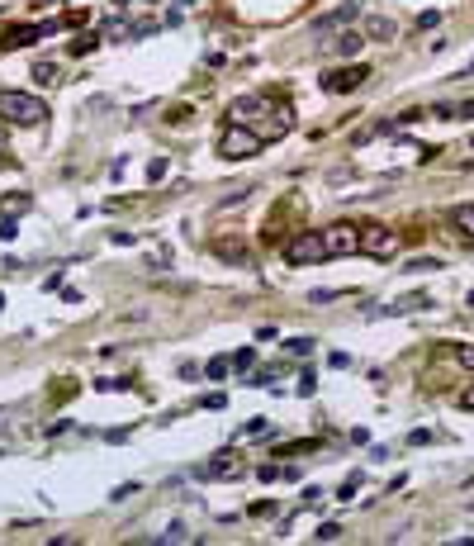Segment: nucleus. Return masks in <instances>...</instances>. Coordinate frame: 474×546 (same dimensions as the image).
I'll use <instances>...</instances> for the list:
<instances>
[{"mask_svg": "<svg viewBox=\"0 0 474 546\" xmlns=\"http://www.w3.org/2000/svg\"><path fill=\"white\" fill-rule=\"evenodd\" d=\"M436 24H441V10H422V15H418V29H422V33H427V29H436Z\"/></svg>", "mask_w": 474, "mask_h": 546, "instance_id": "nucleus-21", "label": "nucleus"}, {"mask_svg": "<svg viewBox=\"0 0 474 546\" xmlns=\"http://www.w3.org/2000/svg\"><path fill=\"white\" fill-rule=\"evenodd\" d=\"M290 352H294V356H309V352H313V337H294Z\"/></svg>", "mask_w": 474, "mask_h": 546, "instance_id": "nucleus-26", "label": "nucleus"}, {"mask_svg": "<svg viewBox=\"0 0 474 546\" xmlns=\"http://www.w3.org/2000/svg\"><path fill=\"white\" fill-rule=\"evenodd\" d=\"M218 257H228V262H242V257H247V247H242V243H228V238H223V243H218Z\"/></svg>", "mask_w": 474, "mask_h": 546, "instance_id": "nucleus-18", "label": "nucleus"}, {"mask_svg": "<svg viewBox=\"0 0 474 546\" xmlns=\"http://www.w3.org/2000/svg\"><path fill=\"white\" fill-rule=\"evenodd\" d=\"M366 77H370L366 67L351 62V67H337V72H322V90H327V95H346V90H361Z\"/></svg>", "mask_w": 474, "mask_h": 546, "instance_id": "nucleus-6", "label": "nucleus"}, {"mask_svg": "<svg viewBox=\"0 0 474 546\" xmlns=\"http://www.w3.org/2000/svg\"><path fill=\"white\" fill-rule=\"evenodd\" d=\"M0 119L19 124V129H33V124L48 119V105L38 95H24V90H0Z\"/></svg>", "mask_w": 474, "mask_h": 546, "instance_id": "nucleus-1", "label": "nucleus"}, {"mask_svg": "<svg viewBox=\"0 0 474 546\" xmlns=\"http://www.w3.org/2000/svg\"><path fill=\"white\" fill-rule=\"evenodd\" d=\"M322 243H327V257H356L361 252V223H327Z\"/></svg>", "mask_w": 474, "mask_h": 546, "instance_id": "nucleus-4", "label": "nucleus"}, {"mask_svg": "<svg viewBox=\"0 0 474 546\" xmlns=\"http://www.w3.org/2000/svg\"><path fill=\"white\" fill-rule=\"evenodd\" d=\"M356 15H361V5H356V0H346V5H337V10H327L322 19H313V38H322V43H327L332 33L351 29V19H356Z\"/></svg>", "mask_w": 474, "mask_h": 546, "instance_id": "nucleus-7", "label": "nucleus"}, {"mask_svg": "<svg viewBox=\"0 0 474 546\" xmlns=\"http://www.w3.org/2000/svg\"><path fill=\"white\" fill-rule=\"evenodd\" d=\"M161 542H190V532H185L181 522H171V527H166V532H161Z\"/></svg>", "mask_w": 474, "mask_h": 546, "instance_id": "nucleus-25", "label": "nucleus"}, {"mask_svg": "<svg viewBox=\"0 0 474 546\" xmlns=\"http://www.w3.org/2000/svg\"><path fill=\"white\" fill-rule=\"evenodd\" d=\"M436 266H441L436 257H413V262H408V271H436Z\"/></svg>", "mask_w": 474, "mask_h": 546, "instance_id": "nucleus-24", "label": "nucleus"}, {"mask_svg": "<svg viewBox=\"0 0 474 546\" xmlns=\"http://www.w3.org/2000/svg\"><path fill=\"white\" fill-rule=\"evenodd\" d=\"M5 143H10V134H5V124H0V147H5Z\"/></svg>", "mask_w": 474, "mask_h": 546, "instance_id": "nucleus-33", "label": "nucleus"}, {"mask_svg": "<svg viewBox=\"0 0 474 546\" xmlns=\"http://www.w3.org/2000/svg\"><path fill=\"white\" fill-rule=\"evenodd\" d=\"M408 442H413V447H422V442H432V433H427V428H413V433H408Z\"/></svg>", "mask_w": 474, "mask_h": 546, "instance_id": "nucleus-31", "label": "nucleus"}, {"mask_svg": "<svg viewBox=\"0 0 474 546\" xmlns=\"http://www.w3.org/2000/svg\"><path fill=\"white\" fill-rule=\"evenodd\" d=\"M228 361H233V371L242 376V371H252V366H256V352H252V347H242V352H233Z\"/></svg>", "mask_w": 474, "mask_h": 546, "instance_id": "nucleus-15", "label": "nucleus"}, {"mask_svg": "<svg viewBox=\"0 0 474 546\" xmlns=\"http://www.w3.org/2000/svg\"><path fill=\"white\" fill-rule=\"evenodd\" d=\"M361 490V475H346L342 480V490H337V499H346V504H351V494Z\"/></svg>", "mask_w": 474, "mask_h": 546, "instance_id": "nucleus-22", "label": "nucleus"}, {"mask_svg": "<svg viewBox=\"0 0 474 546\" xmlns=\"http://www.w3.org/2000/svg\"><path fill=\"white\" fill-rule=\"evenodd\" d=\"M233 470H237V456H233V451H218L199 475H204V480H223V475H233Z\"/></svg>", "mask_w": 474, "mask_h": 546, "instance_id": "nucleus-12", "label": "nucleus"}, {"mask_svg": "<svg viewBox=\"0 0 474 546\" xmlns=\"http://www.w3.org/2000/svg\"><path fill=\"white\" fill-rule=\"evenodd\" d=\"M24 209H28V195H15V200H5V218L24 214Z\"/></svg>", "mask_w": 474, "mask_h": 546, "instance_id": "nucleus-20", "label": "nucleus"}, {"mask_svg": "<svg viewBox=\"0 0 474 546\" xmlns=\"http://www.w3.org/2000/svg\"><path fill=\"white\" fill-rule=\"evenodd\" d=\"M313 385H318L313 371H304V376H299V394H313Z\"/></svg>", "mask_w": 474, "mask_h": 546, "instance_id": "nucleus-29", "label": "nucleus"}, {"mask_svg": "<svg viewBox=\"0 0 474 546\" xmlns=\"http://www.w3.org/2000/svg\"><path fill=\"white\" fill-rule=\"evenodd\" d=\"M422 304H432L427 295H403L398 304H389V309H379V314H413V309H422Z\"/></svg>", "mask_w": 474, "mask_h": 546, "instance_id": "nucleus-14", "label": "nucleus"}, {"mask_svg": "<svg viewBox=\"0 0 474 546\" xmlns=\"http://www.w3.org/2000/svg\"><path fill=\"white\" fill-rule=\"evenodd\" d=\"M265 138L256 134V129H247V124H228L223 129V138H218V152L223 157H233V162H242V157H256L261 152Z\"/></svg>", "mask_w": 474, "mask_h": 546, "instance_id": "nucleus-3", "label": "nucleus"}, {"mask_svg": "<svg viewBox=\"0 0 474 546\" xmlns=\"http://www.w3.org/2000/svg\"><path fill=\"white\" fill-rule=\"evenodd\" d=\"M327 48H332L337 57H351V62H356V53L366 48V33H356V29H342L337 38H327Z\"/></svg>", "mask_w": 474, "mask_h": 546, "instance_id": "nucleus-10", "label": "nucleus"}, {"mask_svg": "<svg viewBox=\"0 0 474 546\" xmlns=\"http://www.w3.org/2000/svg\"><path fill=\"white\" fill-rule=\"evenodd\" d=\"M265 428H270V423H265V418H252V423H247V428H242V433H247V437H256V433H265Z\"/></svg>", "mask_w": 474, "mask_h": 546, "instance_id": "nucleus-30", "label": "nucleus"}, {"mask_svg": "<svg viewBox=\"0 0 474 546\" xmlns=\"http://www.w3.org/2000/svg\"><path fill=\"white\" fill-rule=\"evenodd\" d=\"M361 33H366V43H394V38H398V24L389 19V15H370Z\"/></svg>", "mask_w": 474, "mask_h": 546, "instance_id": "nucleus-9", "label": "nucleus"}, {"mask_svg": "<svg viewBox=\"0 0 474 546\" xmlns=\"http://www.w3.org/2000/svg\"><path fill=\"white\" fill-rule=\"evenodd\" d=\"M361 252L379 257V262H389V257L398 252V233H389L384 223H361Z\"/></svg>", "mask_w": 474, "mask_h": 546, "instance_id": "nucleus-5", "label": "nucleus"}, {"mask_svg": "<svg viewBox=\"0 0 474 546\" xmlns=\"http://www.w3.org/2000/svg\"><path fill=\"white\" fill-rule=\"evenodd\" d=\"M33 81H38V86H53V81H57V67H53V62H33Z\"/></svg>", "mask_w": 474, "mask_h": 546, "instance_id": "nucleus-17", "label": "nucleus"}, {"mask_svg": "<svg viewBox=\"0 0 474 546\" xmlns=\"http://www.w3.org/2000/svg\"><path fill=\"white\" fill-rule=\"evenodd\" d=\"M176 5H181V10H190V5H195V0H176Z\"/></svg>", "mask_w": 474, "mask_h": 546, "instance_id": "nucleus-35", "label": "nucleus"}, {"mask_svg": "<svg viewBox=\"0 0 474 546\" xmlns=\"http://www.w3.org/2000/svg\"><path fill=\"white\" fill-rule=\"evenodd\" d=\"M465 309H474V290H470V295H465Z\"/></svg>", "mask_w": 474, "mask_h": 546, "instance_id": "nucleus-34", "label": "nucleus"}, {"mask_svg": "<svg viewBox=\"0 0 474 546\" xmlns=\"http://www.w3.org/2000/svg\"><path fill=\"white\" fill-rule=\"evenodd\" d=\"M285 262L290 266H318V262H327V243H322V228H304V233H294L290 243H285Z\"/></svg>", "mask_w": 474, "mask_h": 546, "instance_id": "nucleus-2", "label": "nucleus"}, {"mask_svg": "<svg viewBox=\"0 0 474 546\" xmlns=\"http://www.w3.org/2000/svg\"><path fill=\"white\" fill-rule=\"evenodd\" d=\"M228 371H233V361H228V356H213L209 366H204V376H209V380H223Z\"/></svg>", "mask_w": 474, "mask_h": 546, "instance_id": "nucleus-16", "label": "nucleus"}, {"mask_svg": "<svg viewBox=\"0 0 474 546\" xmlns=\"http://www.w3.org/2000/svg\"><path fill=\"white\" fill-rule=\"evenodd\" d=\"M313 537H318V542H337V537H342V527H337V522H322Z\"/></svg>", "mask_w": 474, "mask_h": 546, "instance_id": "nucleus-23", "label": "nucleus"}, {"mask_svg": "<svg viewBox=\"0 0 474 546\" xmlns=\"http://www.w3.org/2000/svg\"><path fill=\"white\" fill-rule=\"evenodd\" d=\"M270 109H275V100H270V95H237L233 105H228V119L252 129V124H256L261 114H270Z\"/></svg>", "mask_w": 474, "mask_h": 546, "instance_id": "nucleus-8", "label": "nucleus"}, {"mask_svg": "<svg viewBox=\"0 0 474 546\" xmlns=\"http://www.w3.org/2000/svg\"><path fill=\"white\" fill-rule=\"evenodd\" d=\"M161 176H166V157H157V162L147 166V181H161Z\"/></svg>", "mask_w": 474, "mask_h": 546, "instance_id": "nucleus-27", "label": "nucleus"}, {"mask_svg": "<svg viewBox=\"0 0 474 546\" xmlns=\"http://www.w3.org/2000/svg\"><path fill=\"white\" fill-rule=\"evenodd\" d=\"M450 223L474 243V204H455V209H450Z\"/></svg>", "mask_w": 474, "mask_h": 546, "instance_id": "nucleus-13", "label": "nucleus"}, {"mask_svg": "<svg viewBox=\"0 0 474 546\" xmlns=\"http://www.w3.org/2000/svg\"><path fill=\"white\" fill-rule=\"evenodd\" d=\"M450 356H455L465 371H474V347H465V342H460V347H450Z\"/></svg>", "mask_w": 474, "mask_h": 546, "instance_id": "nucleus-19", "label": "nucleus"}, {"mask_svg": "<svg viewBox=\"0 0 474 546\" xmlns=\"http://www.w3.org/2000/svg\"><path fill=\"white\" fill-rule=\"evenodd\" d=\"M33 38H43V29H33V24H19V29H5L0 33V48H28Z\"/></svg>", "mask_w": 474, "mask_h": 546, "instance_id": "nucleus-11", "label": "nucleus"}, {"mask_svg": "<svg viewBox=\"0 0 474 546\" xmlns=\"http://www.w3.org/2000/svg\"><path fill=\"white\" fill-rule=\"evenodd\" d=\"M0 304H5V295H0Z\"/></svg>", "mask_w": 474, "mask_h": 546, "instance_id": "nucleus-36", "label": "nucleus"}, {"mask_svg": "<svg viewBox=\"0 0 474 546\" xmlns=\"http://www.w3.org/2000/svg\"><path fill=\"white\" fill-rule=\"evenodd\" d=\"M470 147H474V138H470Z\"/></svg>", "mask_w": 474, "mask_h": 546, "instance_id": "nucleus-37", "label": "nucleus"}, {"mask_svg": "<svg viewBox=\"0 0 474 546\" xmlns=\"http://www.w3.org/2000/svg\"><path fill=\"white\" fill-rule=\"evenodd\" d=\"M95 43H100V38H90V33H85V38H76V43H72V53H90Z\"/></svg>", "mask_w": 474, "mask_h": 546, "instance_id": "nucleus-28", "label": "nucleus"}, {"mask_svg": "<svg viewBox=\"0 0 474 546\" xmlns=\"http://www.w3.org/2000/svg\"><path fill=\"white\" fill-rule=\"evenodd\" d=\"M460 409H470V413H474V385L465 390V394H460Z\"/></svg>", "mask_w": 474, "mask_h": 546, "instance_id": "nucleus-32", "label": "nucleus"}]
</instances>
